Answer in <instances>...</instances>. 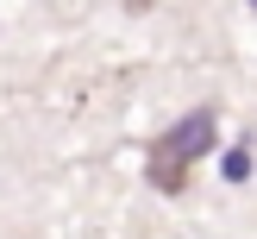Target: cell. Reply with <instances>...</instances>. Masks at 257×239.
<instances>
[{"label":"cell","instance_id":"obj_1","mask_svg":"<svg viewBox=\"0 0 257 239\" xmlns=\"http://www.w3.org/2000/svg\"><path fill=\"white\" fill-rule=\"evenodd\" d=\"M213 126H220L213 107H195V113H182L170 132H157L145 145V183L163 189V195H182V189H188V170H195V164L213 151V138H220Z\"/></svg>","mask_w":257,"mask_h":239},{"label":"cell","instance_id":"obj_2","mask_svg":"<svg viewBox=\"0 0 257 239\" xmlns=\"http://www.w3.org/2000/svg\"><path fill=\"white\" fill-rule=\"evenodd\" d=\"M226 176H232V183H245V176H251V145H238L232 157H226Z\"/></svg>","mask_w":257,"mask_h":239}]
</instances>
